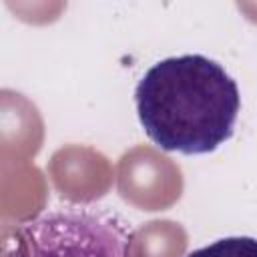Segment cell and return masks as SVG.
I'll return each instance as SVG.
<instances>
[{"label":"cell","mask_w":257,"mask_h":257,"mask_svg":"<svg viewBox=\"0 0 257 257\" xmlns=\"http://www.w3.org/2000/svg\"><path fill=\"white\" fill-rule=\"evenodd\" d=\"M185 257H257V239L255 237H225L201 249H195L187 253Z\"/></svg>","instance_id":"cell-3"},{"label":"cell","mask_w":257,"mask_h":257,"mask_svg":"<svg viewBox=\"0 0 257 257\" xmlns=\"http://www.w3.org/2000/svg\"><path fill=\"white\" fill-rule=\"evenodd\" d=\"M147 137L163 151L205 155L233 137L241 110L237 82L203 54L155 62L135 88Z\"/></svg>","instance_id":"cell-1"},{"label":"cell","mask_w":257,"mask_h":257,"mask_svg":"<svg viewBox=\"0 0 257 257\" xmlns=\"http://www.w3.org/2000/svg\"><path fill=\"white\" fill-rule=\"evenodd\" d=\"M18 257H128L124 223L92 207L66 205L16 229Z\"/></svg>","instance_id":"cell-2"}]
</instances>
